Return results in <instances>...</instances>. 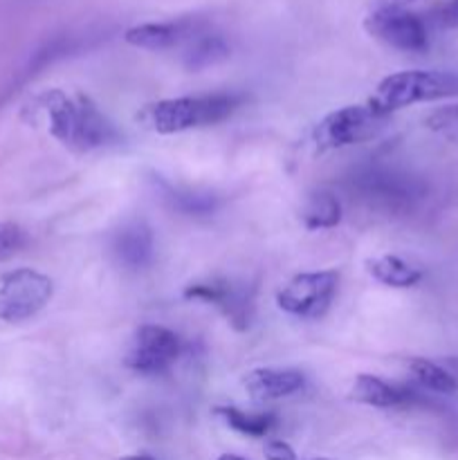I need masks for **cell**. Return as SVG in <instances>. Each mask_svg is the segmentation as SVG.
Returning <instances> with one entry per match:
<instances>
[{
	"label": "cell",
	"instance_id": "1",
	"mask_svg": "<svg viewBox=\"0 0 458 460\" xmlns=\"http://www.w3.org/2000/svg\"><path fill=\"white\" fill-rule=\"evenodd\" d=\"M449 97H458V72L407 70L384 76L368 99V106L380 115L389 117L391 112L413 106L418 102H436V99Z\"/></svg>",
	"mask_w": 458,
	"mask_h": 460
},
{
	"label": "cell",
	"instance_id": "2",
	"mask_svg": "<svg viewBox=\"0 0 458 460\" xmlns=\"http://www.w3.org/2000/svg\"><path fill=\"white\" fill-rule=\"evenodd\" d=\"M241 106V97L229 93L200 94V97L162 99L144 111V119L155 133L173 135L200 126L218 124Z\"/></svg>",
	"mask_w": 458,
	"mask_h": 460
},
{
	"label": "cell",
	"instance_id": "3",
	"mask_svg": "<svg viewBox=\"0 0 458 460\" xmlns=\"http://www.w3.org/2000/svg\"><path fill=\"white\" fill-rule=\"evenodd\" d=\"M389 117L373 111L368 103L359 106H344L339 111H332L314 126L313 139L317 148H344L353 144L368 142L377 137L386 128Z\"/></svg>",
	"mask_w": 458,
	"mask_h": 460
},
{
	"label": "cell",
	"instance_id": "4",
	"mask_svg": "<svg viewBox=\"0 0 458 460\" xmlns=\"http://www.w3.org/2000/svg\"><path fill=\"white\" fill-rule=\"evenodd\" d=\"M54 295L52 279L36 270H13L0 281V322L18 323L39 314Z\"/></svg>",
	"mask_w": 458,
	"mask_h": 460
},
{
	"label": "cell",
	"instance_id": "5",
	"mask_svg": "<svg viewBox=\"0 0 458 460\" xmlns=\"http://www.w3.org/2000/svg\"><path fill=\"white\" fill-rule=\"evenodd\" d=\"M337 286H339V274L335 270L299 274L278 290L277 304L292 317L319 319L330 308Z\"/></svg>",
	"mask_w": 458,
	"mask_h": 460
},
{
	"label": "cell",
	"instance_id": "6",
	"mask_svg": "<svg viewBox=\"0 0 458 460\" xmlns=\"http://www.w3.org/2000/svg\"><path fill=\"white\" fill-rule=\"evenodd\" d=\"M189 301L214 304L238 332L247 331L254 322V288L247 283H233L229 279L189 283L182 292Z\"/></svg>",
	"mask_w": 458,
	"mask_h": 460
},
{
	"label": "cell",
	"instance_id": "7",
	"mask_svg": "<svg viewBox=\"0 0 458 460\" xmlns=\"http://www.w3.org/2000/svg\"><path fill=\"white\" fill-rule=\"evenodd\" d=\"M364 30L382 43L402 52H425L429 34L420 16L404 7H377L364 18Z\"/></svg>",
	"mask_w": 458,
	"mask_h": 460
},
{
	"label": "cell",
	"instance_id": "8",
	"mask_svg": "<svg viewBox=\"0 0 458 460\" xmlns=\"http://www.w3.org/2000/svg\"><path fill=\"white\" fill-rule=\"evenodd\" d=\"M182 344L173 331L155 323H146L135 332V340L126 353L124 364L135 373L155 376L164 373L178 359Z\"/></svg>",
	"mask_w": 458,
	"mask_h": 460
},
{
	"label": "cell",
	"instance_id": "9",
	"mask_svg": "<svg viewBox=\"0 0 458 460\" xmlns=\"http://www.w3.org/2000/svg\"><path fill=\"white\" fill-rule=\"evenodd\" d=\"M355 187L366 200L377 202L384 207H402L409 205L413 198H418L420 189L407 175L393 173L384 169H368L355 178Z\"/></svg>",
	"mask_w": 458,
	"mask_h": 460
},
{
	"label": "cell",
	"instance_id": "10",
	"mask_svg": "<svg viewBox=\"0 0 458 460\" xmlns=\"http://www.w3.org/2000/svg\"><path fill=\"white\" fill-rule=\"evenodd\" d=\"M304 373L295 371V368L260 367L251 368L242 376V389L247 391L251 400H259V402L287 398V395L304 389Z\"/></svg>",
	"mask_w": 458,
	"mask_h": 460
},
{
	"label": "cell",
	"instance_id": "11",
	"mask_svg": "<svg viewBox=\"0 0 458 460\" xmlns=\"http://www.w3.org/2000/svg\"><path fill=\"white\" fill-rule=\"evenodd\" d=\"M112 252L126 270H146L155 259V238L144 220H133L115 234Z\"/></svg>",
	"mask_w": 458,
	"mask_h": 460
},
{
	"label": "cell",
	"instance_id": "12",
	"mask_svg": "<svg viewBox=\"0 0 458 460\" xmlns=\"http://www.w3.org/2000/svg\"><path fill=\"white\" fill-rule=\"evenodd\" d=\"M198 22L196 21H171V22H142L130 30H126L124 39L126 43L133 48L142 49H169L175 48L182 40L196 39L198 34Z\"/></svg>",
	"mask_w": 458,
	"mask_h": 460
},
{
	"label": "cell",
	"instance_id": "13",
	"mask_svg": "<svg viewBox=\"0 0 458 460\" xmlns=\"http://www.w3.org/2000/svg\"><path fill=\"white\" fill-rule=\"evenodd\" d=\"M76 111H79V119H76L75 146H72L75 151H92L117 137L112 124L88 94H76Z\"/></svg>",
	"mask_w": 458,
	"mask_h": 460
},
{
	"label": "cell",
	"instance_id": "14",
	"mask_svg": "<svg viewBox=\"0 0 458 460\" xmlns=\"http://www.w3.org/2000/svg\"><path fill=\"white\" fill-rule=\"evenodd\" d=\"M350 398L355 402L368 404V407L377 409H393V407H404L413 400V391L404 389V386L389 385V382L380 380L375 376H357L353 389H350Z\"/></svg>",
	"mask_w": 458,
	"mask_h": 460
},
{
	"label": "cell",
	"instance_id": "15",
	"mask_svg": "<svg viewBox=\"0 0 458 460\" xmlns=\"http://www.w3.org/2000/svg\"><path fill=\"white\" fill-rule=\"evenodd\" d=\"M40 108L48 115V126L52 137H57L66 146H75L76 119H79L76 99H70L61 90H52V93H45L40 97Z\"/></svg>",
	"mask_w": 458,
	"mask_h": 460
},
{
	"label": "cell",
	"instance_id": "16",
	"mask_svg": "<svg viewBox=\"0 0 458 460\" xmlns=\"http://www.w3.org/2000/svg\"><path fill=\"white\" fill-rule=\"evenodd\" d=\"M368 274L382 286L389 288H413L422 281V272L400 256H377V259L366 261Z\"/></svg>",
	"mask_w": 458,
	"mask_h": 460
},
{
	"label": "cell",
	"instance_id": "17",
	"mask_svg": "<svg viewBox=\"0 0 458 460\" xmlns=\"http://www.w3.org/2000/svg\"><path fill=\"white\" fill-rule=\"evenodd\" d=\"M214 411L216 416L223 418V422L229 429L238 431L242 436H251V438H263L278 425L277 413L272 411L247 413L238 407H216Z\"/></svg>",
	"mask_w": 458,
	"mask_h": 460
},
{
	"label": "cell",
	"instance_id": "18",
	"mask_svg": "<svg viewBox=\"0 0 458 460\" xmlns=\"http://www.w3.org/2000/svg\"><path fill=\"white\" fill-rule=\"evenodd\" d=\"M301 218L308 229H330L341 223V202L335 193L317 191L301 209Z\"/></svg>",
	"mask_w": 458,
	"mask_h": 460
},
{
	"label": "cell",
	"instance_id": "19",
	"mask_svg": "<svg viewBox=\"0 0 458 460\" xmlns=\"http://www.w3.org/2000/svg\"><path fill=\"white\" fill-rule=\"evenodd\" d=\"M227 57L229 45L225 43V39L216 34L196 36V39H191L187 52H184V66L189 70H205V67L225 61Z\"/></svg>",
	"mask_w": 458,
	"mask_h": 460
},
{
	"label": "cell",
	"instance_id": "20",
	"mask_svg": "<svg viewBox=\"0 0 458 460\" xmlns=\"http://www.w3.org/2000/svg\"><path fill=\"white\" fill-rule=\"evenodd\" d=\"M409 371H411V377L427 391H434V394H456L458 382L456 377L449 371H445L443 367H438L436 362L425 358H413L409 362Z\"/></svg>",
	"mask_w": 458,
	"mask_h": 460
},
{
	"label": "cell",
	"instance_id": "21",
	"mask_svg": "<svg viewBox=\"0 0 458 460\" xmlns=\"http://www.w3.org/2000/svg\"><path fill=\"white\" fill-rule=\"evenodd\" d=\"M160 182L162 193H164L166 202H169L173 209L182 211V214L191 216H202L211 214L216 209V198L209 193H193V191H182V189H175L173 184L164 182V180H157Z\"/></svg>",
	"mask_w": 458,
	"mask_h": 460
},
{
	"label": "cell",
	"instance_id": "22",
	"mask_svg": "<svg viewBox=\"0 0 458 460\" xmlns=\"http://www.w3.org/2000/svg\"><path fill=\"white\" fill-rule=\"evenodd\" d=\"M427 128L434 130L436 135L445 139L458 142V103H449V106H440L431 112L425 119Z\"/></svg>",
	"mask_w": 458,
	"mask_h": 460
},
{
	"label": "cell",
	"instance_id": "23",
	"mask_svg": "<svg viewBox=\"0 0 458 460\" xmlns=\"http://www.w3.org/2000/svg\"><path fill=\"white\" fill-rule=\"evenodd\" d=\"M27 234L16 223H0V261L16 256L25 247Z\"/></svg>",
	"mask_w": 458,
	"mask_h": 460
},
{
	"label": "cell",
	"instance_id": "24",
	"mask_svg": "<svg viewBox=\"0 0 458 460\" xmlns=\"http://www.w3.org/2000/svg\"><path fill=\"white\" fill-rule=\"evenodd\" d=\"M263 454L265 460H296L295 449L287 443H283V440H269V443L265 445Z\"/></svg>",
	"mask_w": 458,
	"mask_h": 460
},
{
	"label": "cell",
	"instance_id": "25",
	"mask_svg": "<svg viewBox=\"0 0 458 460\" xmlns=\"http://www.w3.org/2000/svg\"><path fill=\"white\" fill-rule=\"evenodd\" d=\"M434 16L440 25L458 27V0H452V3L443 4V7H440Z\"/></svg>",
	"mask_w": 458,
	"mask_h": 460
},
{
	"label": "cell",
	"instance_id": "26",
	"mask_svg": "<svg viewBox=\"0 0 458 460\" xmlns=\"http://www.w3.org/2000/svg\"><path fill=\"white\" fill-rule=\"evenodd\" d=\"M418 3V0H375L377 7H404L407 9V4H413Z\"/></svg>",
	"mask_w": 458,
	"mask_h": 460
},
{
	"label": "cell",
	"instance_id": "27",
	"mask_svg": "<svg viewBox=\"0 0 458 460\" xmlns=\"http://www.w3.org/2000/svg\"><path fill=\"white\" fill-rule=\"evenodd\" d=\"M121 460H155V458L146 456V454H135V456H126V458H121Z\"/></svg>",
	"mask_w": 458,
	"mask_h": 460
},
{
	"label": "cell",
	"instance_id": "28",
	"mask_svg": "<svg viewBox=\"0 0 458 460\" xmlns=\"http://www.w3.org/2000/svg\"><path fill=\"white\" fill-rule=\"evenodd\" d=\"M218 460H245V458L236 456V454H223V456H218Z\"/></svg>",
	"mask_w": 458,
	"mask_h": 460
},
{
	"label": "cell",
	"instance_id": "29",
	"mask_svg": "<svg viewBox=\"0 0 458 460\" xmlns=\"http://www.w3.org/2000/svg\"><path fill=\"white\" fill-rule=\"evenodd\" d=\"M317 460H330V458H317Z\"/></svg>",
	"mask_w": 458,
	"mask_h": 460
}]
</instances>
